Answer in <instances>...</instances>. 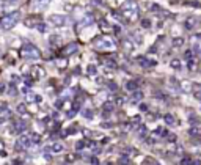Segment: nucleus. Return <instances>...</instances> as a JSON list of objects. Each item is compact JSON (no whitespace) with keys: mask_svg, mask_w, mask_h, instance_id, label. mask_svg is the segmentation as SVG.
I'll return each mask as SVG.
<instances>
[{"mask_svg":"<svg viewBox=\"0 0 201 165\" xmlns=\"http://www.w3.org/2000/svg\"><path fill=\"white\" fill-rule=\"evenodd\" d=\"M60 41H61V38H60V36H57V35L50 36V40H49V43L52 44V46H58V44H60Z\"/></svg>","mask_w":201,"mask_h":165,"instance_id":"nucleus-31","label":"nucleus"},{"mask_svg":"<svg viewBox=\"0 0 201 165\" xmlns=\"http://www.w3.org/2000/svg\"><path fill=\"white\" fill-rule=\"evenodd\" d=\"M25 84H27V85H32V84H33V79H32V77H27V79H25Z\"/></svg>","mask_w":201,"mask_h":165,"instance_id":"nucleus-51","label":"nucleus"},{"mask_svg":"<svg viewBox=\"0 0 201 165\" xmlns=\"http://www.w3.org/2000/svg\"><path fill=\"white\" fill-rule=\"evenodd\" d=\"M124 102H126L124 98H115V104H118V106H123Z\"/></svg>","mask_w":201,"mask_h":165,"instance_id":"nucleus-44","label":"nucleus"},{"mask_svg":"<svg viewBox=\"0 0 201 165\" xmlns=\"http://www.w3.org/2000/svg\"><path fill=\"white\" fill-rule=\"evenodd\" d=\"M77 49H79V46H77V43H69L68 46H66L63 51H61V55L63 57H68V55H72L77 52Z\"/></svg>","mask_w":201,"mask_h":165,"instance_id":"nucleus-8","label":"nucleus"},{"mask_svg":"<svg viewBox=\"0 0 201 165\" xmlns=\"http://www.w3.org/2000/svg\"><path fill=\"white\" fill-rule=\"evenodd\" d=\"M121 14H123V18H124L127 22L135 21V19L138 18V5L134 2V0H129V2L123 3V7H121Z\"/></svg>","mask_w":201,"mask_h":165,"instance_id":"nucleus-1","label":"nucleus"},{"mask_svg":"<svg viewBox=\"0 0 201 165\" xmlns=\"http://www.w3.org/2000/svg\"><path fill=\"white\" fill-rule=\"evenodd\" d=\"M83 148H85V142H83V140L76 143V150H83Z\"/></svg>","mask_w":201,"mask_h":165,"instance_id":"nucleus-42","label":"nucleus"},{"mask_svg":"<svg viewBox=\"0 0 201 165\" xmlns=\"http://www.w3.org/2000/svg\"><path fill=\"white\" fill-rule=\"evenodd\" d=\"M192 164V159L190 157H184L182 161H181V165H190Z\"/></svg>","mask_w":201,"mask_h":165,"instance_id":"nucleus-43","label":"nucleus"},{"mask_svg":"<svg viewBox=\"0 0 201 165\" xmlns=\"http://www.w3.org/2000/svg\"><path fill=\"white\" fill-rule=\"evenodd\" d=\"M142 99H143V93L142 91H138V90L132 91V101H142Z\"/></svg>","mask_w":201,"mask_h":165,"instance_id":"nucleus-26","label":"nucleus"},{"mask_svg":"<svg viewBox=\"0 0 201 165\" xmlns=\"http://www.w3.org/2000/svg\"><path fill=\"white\" fill-rule=\"evenodd\" d=\"M29 137H30V140H32V143H40V140H41V137H40V134H36V132H32V134H30Z\"/></svg>","mask_w":201,"mask_h":165,"instance_id":"nucleus-32","label":"nucleus"},{"mask_svg":"<svg viewBox=\"0 0 201 165\" xmlns=\"http://www.w3.org/2000/svg\"><path fill=\"white\" fill-rule=\"evenodd\" d=\"M164 120H165V123L167 124H170V126H175L178 121L175 120V117L173 115H170V113H167V115H164Z\"/></svg>","mask_w":201,"mask_h":165,"instance_id":"nucleus-18","label":"nucleus"},{"mask_svg":"<svg viewBox=\"0 0 201 165\" xmlns=\"http://www.w3.org/2000/svg\"><path fill=\"white\" fill-rule=\"evenodd\" d=\"M30 146H32V140H30L29 135H21L18 139V142H16V150L18 151H24Z\"/></svg>","mask_w":201,"mask_h":165,"instance_id":"nucleus-5","label":"nucleus"},{"mask_svg":"<svg viewBox=\"0 0 201 165\" xmlns=\"http://www.w3.org/2000/svg\"><path fill=\"white\" fill-rule=\"evenodd\" d=\"M123 46H124V49H126L127 52H131L132 49H134V44H131V40H126V41H124V44H123Z\"/></svg>","mask_w":201,"mask_h":165,"instance_id":"nucleus-39","label":"nucleus"},{"mask_svg":"<svg viewBox=\"0 0 201 165\" xmlns=\"http://www.w3.org/2000/svg\"><path fill=\"white\" fill-rule=\"evenodd\" d=\"M140 109L143 110V112H146V110H148V106H146V104H143V102H142V104H140Z\"/></svg>","mask_w":201,"mask_h":165,"instance_id":"nucleus-52","label":"nucleus"},{"mask_svg":"<svg viewBox=\"0 0 201 165\" xmlns=\"http://www.w3.org/2000/svg\"><path fill=\"white\" fill-rule=\"evenodd\" d=\"M0 113H2L3 115V117H5V115H8V117H10V109H8V106H7V104H2V106H0Z\"/></svg>","mask_w":201,"mask_h":165,"instance_id":"nucleus-33","label":"nucleus"},{"mask_svg":"<svg viewBox=\"0 0 201 165\" xmlns=\"http://www.w3.org/2000/svg\"><path fill=\"white\" fill-rule=\"evenodd\" d=\"M184 46V38H175L173 40V47H182Z\"/></svg>","mask_w":201,"mask_h":165,"instance_id":"nucleus-27","label":"nucleus"},{"mask_svg":"<svg viewBox=\"0 0 201 165\" xmlns=\"http://www.w3.org/2000/svg\"><path fill=\"white\" fill-rule=\"evenodd\" d=\"M187 68H189V71H197V60L193 57L190 60H187Z\"/></svg>","mask_w":201,"mask_h":165,"instance_id":"nucleus-21","label":"nucleus"},{"mask_svg":"<svg viewBox=\"0 0 201 165\" xmlns=\"http://www.w3.org/2000/svg\"><path fill=\"white\" fill-rule=\"evenodd\" d=\"M102 65L105 66V69H116L118 68V63L113 60V57H110V58H102Z\"/></svg>","mask_w":201,"mask_h":165,"instance_id":"nucleus-10","label":"nucleus"},{"mask_svg":"<svg viewBox=\"0 0 201 165\" xmlns=\"http://www.w3.org/2000/svg\"><path fill=\"white\" fill-rule=\"evenodd\" d=\"M7 90V84H3V82H0V93H3Z\"/></svg>","mask_w":201,"mask_h":165,"instance_id":"nucleus-49","label":"nucleus"},{"mask_svg":"<svg viewBox=\"0 0 201 165\" xmlns=\"http://www.w3.org/2000/svg\"><path fill=\"white\" fill-rule=\"evenodd\" d=\"M116 43L115 40H112L109 36H99L94 40V47L100 49V51H109V49H115Z\"/></svg>","mask_w":201,"mask_h":165,"instance_id":"nucleus-4","label":"nucleus"},{"mask_svg":"<svg viewBox=\"0 0 201 165\" xmlns=\"http://www.w3.org/2000/svg\"><path fill=\"white\" fill-rule=\"evenodd\" d=\"M107 165H113V164H112V162H109V164H107Z\"/></svg>","mask_w":201,"mask_h":165,"instance_id":"nucleus-57","label":"nucleus"},{"mask_svg":"<svg viewBox=\"0 0 201 165\" xmlns=\"http://www.w3.org/2000/svg\"><path fill=\"white\" fill-rule=\"evenodd\" d=\"M87 74H88V76H96V74H98L96 66H94V65H90V66H88V68H87Z\"/></svg>","mask_w":201,"mask_h":165,"instance_id":"nucleus-30","label":"nucleus"},{"mask_svg":"<svg viewBox=\"0 0 201 165\" xmlns=\"http://www.w3.org/2000/svg\"><path fill=\"white\" fill-rule=\"evenodd\" d=\"M137 134H138V137H142V139H143V137H145V135H146V128H145V126L142 124V126H140V128H138V129H137Z\"/></svg>","mask_w":201,"mask_h":165,"instance_id":"nucleus-36","label":"nucleus"},{"mask_svg":"<svg viewBox=\"0 0 201 165\" xmlns=\"http://www.w3.org/2000/svg\"><path fill=\"white\" fill-rule=\"evenodd\" d=\"M50 22H52L55 27H63L66 24V18L61 14H54V16H50Z\"/></svg>","mask_w":201,"mask_h":165,"instance_id":"nucleus-9","label":"nucleus"},{"mask_svg":"<svg viewBox=\"0 0 201 165\" xmlns=\"http://www.w3.org/2000/svg\"><path fill=\"white\" fill-rule=\"evenodd\" d=\"M170 85H171V88L173 90H176V91H181V82H178L176 79H170Z\"/></svg>","mask_w":201,"mask_h":165,"instance_id":"nucleus-22","label":"nucleus"},{"mask_svg":"<svg viewBox=\"0 0 201 165\" xmlns=\"http://www.w3.org/2000/svg\"><path fill=\"white\" fill-rule=\"evenodd\" d=\"M151 164H153V165H160L159 162H156V161H151Z\"/></svg>","mask_w":201,"mask_h":165,"instance_id":"nucleus-56","label":"nucleus"},{"mask_svg":"<svg viewBox=\"0 0 201 165\" xmlns=\"http://www.w3.org/2000/svg\"><path fill=\"white\" fill-rule=\"evenodd\" d=\"M0 153H3V142L0 140Z\"/></svg>","mask_w":201,"mask_h":165,"instance_id":"nucleus-55","label":"nucleus"},{"mask_svg":"<svg viewBox=\"0 0 201 165\" xmlns=\"http://www.w3.org/2000/svg\"><path fill=\"white\" fill-rule=\"evenodd\" d=\"M192 57H193V51H192V49H187V51L184 52V58H186V60H190Z\"/></svg>","mask_w":201,"mask_h":165,"instance_id":"nucleus-40","label":"nucleus"},{"mask_svg":"<svg viewBox=\"0 0 201 165\" xmlns=\"http://www.w3.org/2000/svg\"><path fill=\"white\" fill-rule=\"evenodd\" d=\"M138 85H140V82H138V80H129V82H126V84H124V88L127 91H135L138 88Z\"/></svg>","mask_w":201,"mask_h":165,"instance_id":"nucleus-12","label":"nucleus"},{"mask_svg":"<svg viewBox=\"0 0 201 165\" xmlns=\"http://www.w3.org/2000/svg\"><path fill=\"white\" fill-rule=\"evenodd\" d=\"M137 63L142 66V68H145V69H149L151 66H156V62L154 60H149V58H146V57H137Z\"/></svg>","mask_w":201,"mask_h":165,"instance_id":"nucleus-7","label":"nucleus"},{"mask_svg":"<svg viewBox=\"0 0 201 165\" xmlns=\"http://www.w3.org/2000/svg\"><path fill=\"white\" fill-rule=\"evenodd\" d=\"M195 24H197V18H195V16H190V18L186 21V29L192 30L193 27H195Z\"/></svg>","mask_w":201,"mask_h":165,"instance_id":"nucleus-17","label":"nucleus"},{"mask_svg":"<svg viewBox=\"0 0 201 165\" xmlns=\"http://www.w3.org/2000/svg\"><path fill=\"white\" fill-rule=\"evenodd\" d=\"M19 18H21L19 11H14V13L7 14L5 18H2V21H0V29H2V30H10V29H13V27L18 24Z\"/></svg>","mask_w":201,"mask_h":165,"instance_id":"nucleus-3","label":"nucleus"},{"mask_svg":"<svg viewBox=\"0 0 201 165\" xmlns=\"http://www.w3.org/2000/svg\"><path fill=\"white\" fill-rule=\"evenodd\" d=\"M44 76H46V71L43 68H40V66H33L32 71H30V77L33 80H41Z\"/></svg>","mask_w":201,"mask_h":165,"instance_id":"nucleus-6","label":"nucleus"},{"mask_svg":"<svg viewBox=\"0 0 201 165\" xmlns=\"http://www.w3.org/2000/svg\"><path fill=\"white\" fill-rule=\"evenodd\" d=\"M57 65L60 66V68H61V69H65V66H66V60H65V58H61V60H58V62H57Z\"/></svg>","mask_w":201,"mask_h":165,"instance_id":"nucleus-45","label":"nucleus"},{"mask_svg":"<svg viewBox=\"0 0 201 165\" xmlns=\"http://www.w3.org/2000/svg\"><path fill=\"white\" fill-rule=\"evenodd\" d=\"M94 22V18H93V14H87V16H83L82 21H80V27H85V25H91Z\"/></svg>","mask_w":201,"mask_h":165,"instance_id":"nucleus-14","label":"nucleus"},{"mask_svg":"<svg viewBox=\"0 0 201 165\" xmlns=\"http://www.w3.org/2000/svg\"><path fill=\"white\" fill-rule=\"evenodd\" d=\"M198 38H200V40H201V35H198Z\"/></svg>","mask_w":201,"mask_h":165,"instance_id":"nucleus-58","label":"nucleus"},{"mask_svg":"<svg viewBox=\"0 0 201 165\" xmlns=\"http://www.w3.org/2000/svg\"><path fill=\"white\" fill-rule=\"evenodd\" d=\"M27 129V123L24 120H19V121H16V124H14V132H18V134H22Z\"/></svg>","mask_w":201,"mask_h":165,"instance_id":"nucleus-11","label":"nucleus"},{"mask_svg":"<svg viewBox=\"0 0 201 165\" xmlns=\"http://www.w3.org/2000/svg\"><path fill=\"white\" fill-rule=\"evenodd\" d=\"M102 109H104V112L112 113V112L115 110V104H113V102H105L104 106H102Z\"/></svg>","mask_w":201,"mask_h":165,"instance_id":"nucleus-23","label":"nucleus"},{"mask_svg":"<svg viewBox=\"0 0 201 165\" xmlns=\"http://www.w3.org/2000/svg\"><path fill=\"white\" fill-rule=\"evenodd\" d=\"M189 135H190V137H198V135H201V132L197 128H190V129H189Z\"/></svg>","mask_w":201,"mask_h":165,"instance_id":"nucleus-35","label":"nucleus"},{"mask_svg":"<svg viewBox=\"0 0 201 165\" xmlns=\"http://www.w3.org/2000/svg\"><path fill=\"white\" fill-rule=\"evenodd\" d=\"M195 98H197V99H201V91H195Z\"/></svg>","mask_w":201,"mask_h":165,"instance_id":"nucleus-53","label":"nucleus"},{"mask_svg":"<svg viewBox=\"0 0 201 165\" xmlns=\"http://www.w3.org/2000/svg\"><path fill=\"white\" fill-rule=\"evenodd\" d=\"M200 55H201V51H200Z\"/></svg>","mask_w":201,"mask_h":165,"instance_id":"nucleus-59","label":"nucleus"},{"mask_svg":"<svg viewBox=\"0 0 201 165\" xmlns=\"http://www.w3.org/2000/svg\"><path fill=\"white\" fill-rule=\"evenodd\" d=\"M18 2H19V0H5V5H14Z\"/></svg>","mask_w":201,"mask_h":165,"instance_id":"nucleus-50","label":"nucleus"},{"mask_svg":"<svg viewBox=\"0 0 201 165\" xmlns=\"http://www.w3.org/2000/svg\"><path fill=\"white\" fill-rule=\"evenodd\" d=\"M10 95H11V96L16 95V87H14V85H10Z\"/></svg>","mask_w":201,"mask_h":165,"instance_id":"nucleus-47","label":"nucleus"},{"mask_svg":"<svg viewBox=\"0 0 201 165\" xmlns=\"http://www.w3.org/2000/svg\"><path fill=\"white\" fill-rule=\"evenodd\" d=\"M137 123H138V124L142 123V118H140V115H138V117H134V120H132V124H134V126H135Z\"/></svg>","mask_w":201,"mask_h":165,"instance_id":"nucleus-46","label":"nucleus"},{"mask_svg":"<svg viewBox=\"0 0 201 165\" xmlns=\"http://www.w3.org/2000/svg\"><path fill=\"white\" fill-rule=\"evenodd\" d=\"M109 88H110V90H116V88H118V87H116V84H115V82H109Z\"/></svg>","mask_w":201,"mask_h":165,"instance_id":"nucleus-48","label":"nucleus"},{"mask_svg":"<svg viewBox=\"0 0 201 165\" xmlns=\"http://www.w3.org/2000/svg\"><path fill=\"white\" fill-rule=\"evenodd\" d=\"M120 164H121V165H129V164H131L129 156H127V154H123V156L120 157Z\"/></svg>","mask_w":201,"mask_h":165,"instance_id":"nucleus-34","label":"nucleus"},{"mask_svg":"<svg viewBox=\"0 0 201 165\" xmlns=\"http://www.w3.org/2000/svg\"><path fill=\"white\" fill-rule=\"evenodd\" d=\"M21 57L22 58H27V60H38L41 58V52L35 44L32 43H25L21 49Z\"/></svg>","mask_w":201,"mask_h":165,"instance_id":"nucleus-2","label":"nucleus"},{"mask_svg":"<svg viewBox=\"0 0 201 165\" xmlns=\"http://www.w3.org/2000/svg\"><path fill=\"white\" fill-rule=\"evenodd\" d=\"M99 27H102L104 32H110V30H112V27L107 24V21H105V19H100V21H99Z\"/></svg>","mask_w":201,"mask_h":165,"instance_id":"nucleus-28","label":"nucleus"},{"mask_svg":"<svg viewBox=\"0 0 201 165\" xmlns=\"http://www.w3.org/2000/svg\"><path fill=\"white\" fill-rule=\"evenodd\" d=\"M82 113H83V117H85L87 120H93V117H94V112L91 109H83Z\"/></svg>","mask_w":201,"mask_h":165,"instance_id":"nucleus-24","label":"nucleus"},{"mask_svg":"<svg viewBox=\"0 0 201 165\" xmlns=\"http://www.w3.org/2000/svg\"><path fill=\"white\" fill-rule=\"evenodd\" d=\"M91 164L93 165H98V159L96 157H91Z\"/></svg>","mask_w":201,"mask_h":165,"instance_id":"nucleus-54","label":"nucleus"},{"mask_svg":"<svg viewBox=\"0 0 201 165\" xmlns=\"http://www.w3.org/2000/svg\"><path fill=\"white\" fill-rule=\"evenodd\" d=\"M49 150L52 153H60V151H63V145L61 143H54V145L49 146Z\"/></svg>","mask_w":201,"mask_h":165,"instance_id":"nucleus-20","label":"nucleus"},{"mask_svg":"<svg viewBox=\"0 0 201 165\" xmlns=\"http://www.w3.org/2000/svg\"><path fill=\"white\" fill-rule=\"evenodd\" d=\"M131 38H132V43L134 44H138V46H140V44L143 43V38H142V35H138V33H131Z\"/></svg>","mask_w":201,"mask_h":165,"instance_id":"nucleus-19","label":"nucleus"},{"mask_svg":"<svg viewBox=\"0 0 201 165\" xmlns=\"http://www.w3.org/2000/svg\"><path fill=\"white\" fill-rule=\"evenodd\" d=\"M38 22H40V19H27L25 21V25L27 27H35Z\"/></svg>","mask_w":201,"mask_h":165,"instance_id":"nucleus-37","label":"nucleus"},{"mask_svg":"<svg viewBox=\"0 0 201 165\" xmlns=\"http://www.w3.org/2000/svg\"><path fill=\"white\" fill-rule=\"evenodd\" d=\"M140 24H142L143 29H151V25H153V24H151V19H142Z\"/></svg>","mask_w":201,"mask_h":165,"instance_id":"nucleus-38","label":"nucleus"},{"mask_svg":"<svg viewBox=\"0 0 201 165\" xmlns=\"http://www.w3.org/2000/svg\"><path fill=\"white\" fill-rule=\"evenodd\" d=\"M35 29H36L38 32H41V33H46V32H47V25L44 24V22L40 21V22H38V24L35 25Z\"/></svg>","mask_w":201,"mask_h":165,"instance_id":"nucleus-25","label":"nucleus"},{"mask_svg":"<svg viewBox=\"0 0 201 165\" xmlns=\"http://www.w3.org/2000/svg\"><path fill=\"white\" fill-rule=\"evenodd\" d=\"M16 110H18V113H21V115H24V113L27 112V109H25V106H24V104H19V106H18V109H16Z\"/></svg>","mask_w":201,"mask_h":165,"instance_id":"nucleus-41","label":"nucleus"},{"mask_svg":"<svg viewBox=\"0 0 201 165\" xmlns=\"http://www.w3.org/2000/svg\"><path fill=\"white\" fill-rule=\"evenodd\" d=\"M170 66L173 69H176V71H179L182 68V63H181V60L179 58H173L171 62H170Z\"/></svg>","mask_w":201,"mask_h":165,"instance_id":"nucleus-16","label":"nucleus"},{"mask_svg":"<svg viewBox=\"0 0 201 165\" xmlns=\"http://www.w3.org/2000/svg\"><path fill=\"white\" fill-rule=\"evenodd\" d=\"M50 0H30V5H40V7H46Z\"/></svg>","mask_w":201,"mask_h":165,"instance_id":"nucleus-29","label":"nucleus"},{"mask_svg":"<svg viewBox=\"0 0 201 165\" xmlns=\"http://www.w3.org/2000/svg\"><path fill=\"white\" fill-rule=\"evenodd\" d=\"M25 95H27V102H41V96L40 95H35L33 91L25 93Z\"/></svg>","mask_w":201,"mask_h":165,"instance_id":"nucleus-15","label":"nucleus"},{"mask_svg":"<svg viewBox=\"0 0 201 165\" xmlns=\"http://www.w3.org/2000/svg\"><path fill=\"white\" fill-rule=\"evenodd\" d=\"M153 137H157V139H164V137H168V131L164 128H157L153 132Z\"/></svg>","mask_w":201,"mask_h":165,"instance_id":"nucleus-13","label":"nucleus"}]
</instances>
